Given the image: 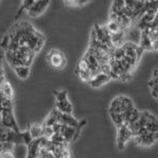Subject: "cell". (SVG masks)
I'll list each match as a JSON object with an SVG mask.
<instances>
[{
	"label": "cell",
	"mask_w": 158,
	"mask_h": 158,
	"mask_svg": "<svg viewBox=\"0 0 158 158\" xmlns=\"http://www.w3.org/2000/svg\"><path fill=\"white\" fill-rule=\"evenodd\" d=\"M44 37L29 21L16 23L1 41L3 51H15L19 47H27L38 53L44 45Z\"/></svg>",
	"instance_id": "1"
},
{
	"label": "cell",
	"mask_w": 158,
	"mask_h": 158,
	"mask_svg": "<svg viewBox=\"0 0 158 158\" xmlns=\"http://www.w3.org/2000/svg\"><path fill=\"white\" fill-rule=\"evenodd\" d=\"M47 59L51 68L55 69V70H61L67 64V59H65L64 54L61 51L56 49H52L48 53Z\"/></svg>",
	"instance_id": "2"
},
{
	"label": "cell",
	"mask_w": 158,
	"mask_h": 158,
	"mask_svg": "<svg viewBox=\"0 0 158 158\" xmlns=\"http://www.w3.org/2000/svg\"><path fill=\"white\" fill-rule=\"evenodd\" d=\"M0 142H11L14 144L23 143L22 132H16L14 130L0 127Z\"/></svg>",
	"instance_id": "3"
},
{
	"label": "cell",
	"mask_w": 158,
	"mask_h": 158,
	"mask_svg": "<svg viewBox=\"0 0 158 158\" xmlns=\"http://www.w3.org/2000/svg\"><path fill=\"white\" fill-rule=\"evenodd\" d=\"M0 127L20 132L18 123L13 114V110H2V112L0 113Z\"/></svg>",
	"instance_id": "4"
},
{
	"label": "cell",
	"mask_w": 158,
	"mask_h": 158,
	"mask_svg": "<svg viewBox=\"0 0 158 158\" xmlns=\"http://www.w3.org/2000/svg\"><path fill=\"white\" fill-rule=\"evenodd\" d=\"M50 1L51 0H36V1L29 7V10L27 11V14L29 15L30 17H34V18L40 16V15L47 10V7L49 6Z\"/></svg>",
	"instance_id": "5"
},
{
	"label": "cell",
	"mask_w": 158,
	"mask_h": 158,
	"mask_svg": "<svg viewBox=\"0 0 158 158\" xmlns=\"http://www.w3.org/2000/svg\"><path fill=\"white\" fill-rule=\"evenodd\" d=\"M118 136H117V143H118L119 150H122L124 148V144L134 136L131 130L128 128V126H120L118 127Z\"/></svg>",
	"instance_id": "6"
},
{
	"label": "cell",
	"mask_w": 158,
	"mask_h": 158,
	"mask_svg": "<svg viewBox=\"0 0 158 158\" xmlns=\"http://www.w3.org/2000/svg\"><path fill=\"white\" fill-rule=\"evenodd\" d=\"M79 130L80 129H76V128H74V127L61 123V128H60L59 133L64 137V139L67 140L68 142H71L74 139V136H75V135H78Z\"/></svg>",
	"instance_id": "7"
},
{
	"label": "cell",
	"mask_w": 158,
	"mask_h": 158,
	"mask_svg": "<svg viewBox=\"0 0 158 158\" xmlns=\"http://www.w3.org/2000/svg\"><path fill=\"white\" fill-rule=\"evenodd\" d=\"M111 76L108 75V74H104V73H99L96 77H94L92 80L90 81V85L93 88H99V86H102L103 85L108 83L110 80H111Z\"/></svg>",
	"instance_id": "8"
},
{
	"label": "cell",
	"mask_w": 158,
	"mask_h": 158,
	"mask_svg": "<svg viewBox=\"0 0 158 158\" xmlns=\"http://www.w3.org/2000/svg\"><path fill=\"white\" fill-rule=\"evenodd\" d=\"M56 110L61 112V113L72 114L73 106H72V103L69 101V99L65 98V99H62V100L56 101Z\"/></svg>",
	"instance_id": "9"
},
{
	"label": "cell",
	"mask_w": 158,
	"mask_h": 158,
	"mask_svg": "<svg viewBox=\"0 0 158 158\" xmlns=\"http://www.w3.org/2000/svg\"><path fill=\"white\" fill-rule=\"evenodd\" d=\"M0 94L7 99H13V97H14V90H13L11 83L7 79H6L0 85Z\"/></svg>",
	"instance_id": "10"
},
{
	"label": "cell",
	"mask_w": 158,
	"mask_h": 158,
	"mask_svg": "<svg viewBox=\"0 0 158 158\" xmlns=\"http://www.w3.org/2000/svg\"><path fill=\"white\" fill-rule=\"evenodd\" d=\"M38 149H39V141L37 139H34L32 142L27 146V158H37Z\"/></svg>",
	"instance_id": "11"
},
{
	"label": "cell",
	"mask_w": 158,
	"mask_h": 158,
	"mask_svg": "<svg viewBox=\"0 0 158 158\" xmlns=\"http://www.w3.org/2000/svg\"><path fill=\"white\" fill-rule=\"evenodd\" d=\"M29 131H30V134L32 135L33 139H37V138H39V137H41L42 126L39 123H32L29 126Z\"/></svg>",
	"instance_id": "12"
},
{
	"label": "cell",
	"mask_w": 158,
	"mask_h": 158,
	"mask_svg": "<svg viewBox=\"0 0 158 158\" xmlns=\"http://www.w3.org/2000/svg\"><path fill=\"white\" fill-rule=\"evenodd\" d=\"M16 75L18 76L20 79H27L29 77L30 72H31V67L27 65H21V67H17L14 69Z\"/></svg>",
	"instance_id": "13"
},
{
	"label": "cell",
	"mask_w": 158,
	"mask_h": 158,
	"mask_svg": "<svg viewBox=\"0 0 158 158\" xmlns=\"http://www.w3.org/2000/svg\"><path fill=\"white\" fill-rule=\"evenodd\" d=\"M110 113H122V109H121V103H120V98L116 97L112 100L111 104H110V109H109Z\"/></svg>",
	"instance_id": "14"
},
{
	"label": "cell",
	"mask_w": 158,
	"mask_h": 158,
	"mask_svg": "<svg viewBox=\"0 0 158 158\" xmlns=\"http://www.w3.org/2000/svg\"><path fill=\"white\" fill-rule=\"evenodd\" d=\"M126 6V3H124V0H114L113 3H112V9H111V13H120L122 11V9Z\"/></svg>",
	"instance_id": "15"
},
{
	"label": "cell",
	"mask_w": 158,
	"mask_h": 158,
	"mask_svg": "<svg viewBox=\"0 0 158 158\" xmlns=\"http://www.w3.org/2000/svg\"><path fill=\"white\" fill-rule=\"evenodd\" d=\"M119 98H120V103H121L122 112L127 111V110L131 109L132 106H134L133 101H132L129 97H127V96H119Z\"/></svg>",
	"instance_id": "16"
},
{
	"label": "cell",
	"mask_w": 158,
	"mask_h": 158,
	"mask_svg": "<svg viewBox=\"0 0 158 158\" xmlns=\"http://www.w3.org/2000/svg\"><path fill=\"white\" fill-rule=\"evenodd\" d=\"M110 116L117 128L120 126H126L123 122V118H122V113H110Z\"/></svg>",
	"instance_id": "17"
},
{
	"label": "cell",
	"mask_w": 158,
	"mask_h": 158,
	"mask_svg": "<svg viewBox=\"0 0 158 158\" xmlns=\"http://www.w3.org/2000/svg\"><path fill=\"white\" fill-rule=\"evenodd\" d=\"M42 126V124H41ZM55 134L54 130H53V127H49V126H42V134L41 136H44L47 138L51 139V137Z\"/></svg>",
	"instance_id": "18"
},
{
	"label": "cell",
	"mask_w": 158,
	"mask_h": 158,
	"mask_svg": "<svg viewBox=\"0 0 158 158\" xmlns=\"http://www.w3.org/2000/svg\"><path fill=\"white\" fill-rule=\"evenodd\" d=\"M22 138H23V143L25 144V146H29V144L31 143V142L33 141V137L32 135L30 134V131L29 129L27 130V131H24L23 133H22Z\"/></svg>",
	"instance_id": "19"
},
{
	"label": "cell",
	"mask_w": 158,
	"mask_h": 158,
	"mask_svg": "<svg viewBox=\"0 0 158 158\" xmlns=\"http://www.w3.org/2000/svg\"><path fill=\"white\" fill-rule=\"evenodd\" d=\"M15 144L11 143V142H0V154L4 150H14Z\"/></svg>",
	"instance_id": "20"
},
{
	"label": "cell",
	"mask_w": 158,
	"mask_h": 158,
	"mask_svg": "<svg viewBox=\"0 0 158 158\" xmlns=\"http://www.w3.org/2000/svg\"><path fill=\"white\" fill-rule=\"evenodd\" d=\"M0 158H15L14 150H4L0 154Z\"/></svg>",
	"instance_id": "21"
},
{
	"label": "cell",
	"mask_w": 158,
	"mask_h": 158,
	"mask_svg": "<svg viewBox=\"0 0 158 158\" xmlns=\"http://www.w3.org/2000/svg\"><path fill=\"white\" fill-rule=\"evenodd\" d=\"M86 1H90V0H86Z\"/></svg>",
	"instance_id": "22"
},
{
	"label": "cell",
	"mask_w": 158,
	"mask_h": 158,
	"mask_svg": "<svg viewBox=\"0 0 158 158\" xmlns=\"http://www.w3.org/2000/svg\"><path fill=\"white\" fill-rule=\"evenodd\" d=\"M37 158H39V157H37Z\"/></svg>",
	"instance_id": "23"
}]
</instances>
